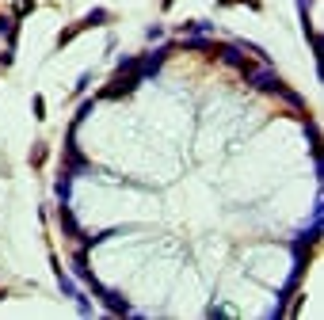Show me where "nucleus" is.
Segmentation results:
<instances>
[{"mask_svg": "<svg viewBox=\"0 0 324 320\" xmlns=\"http://www.w3.org/2000/svg\"><path fill=\"white\" fill-rule=\"evenodd\" d=\"M34 12V0H16L12 4V16H31Z\"/></svg>", "mask_w": 324, "mask_h": 320, "instance_id": "obj_1", "label": "nucleus"}, {"mask_svg": "<svg viewBox=\"0 0 324 320\" xmlns=\"http://www.w3.org/2000/svg\"><path fill=\"white\" fill-rule=\"evenodd\" d=\"M42 160H46V145L38 141V145L31 149V168H42Z\"/></svg>", "mask_w": 324, "mask_h": 320, "instance_id": "obj_2", "label": "nucleus"}, {"mask_svg": "<svg viewBox=\"0 0 324 320\" xmlns=\"http://www.w3.org/2000/svg\"><path fill=\"white\" fill-rule=\"evenodd\" d=\"M42 114H46V99H42V95H34V118H42Z\"/></svg>", "mask_w": 324, "mask_h": 320, "instance_id": "obj_3", "label": "nucleus"}, {"mask_svg": "<svg viewBox=\"0 0 324 320\" xmlns=\"http://www.w3.org/2000/svg\"><path fill=\"white\" fill-rule=\"evenodd\" d=\"M12 61H16V53H12V50H4V53H0V69H8Z\"/></svg>", "mask_w": 324, "mask_h": 320, "instance_id": "obj_4", "label": "nucleus"}, {"mask_svg": "<svg viewBox=\"0 0 324 320\" xmlns=\"http://www.w3.org/2000/svg\"><path fill=\"white\" fill-rule=\"evenodd\" d=\"M172 4H176V0H160V8H164V12H168V8H172Z\"/></svg>", "mask_w": 324, "mask_h": 320, "instance_id": "obj_5", "label": "nucleus"}, {"mask_svg": "<svg viewBox=\"0 0 324 320\" xmlns=\"http://www.w3.org/2000/svg\"><path fill=\"white\" fill-rule=\"evenodd\" d=\"M0 297H4V290H0Z\"/></svg>", "mask_w": 324, "mask_h": 320, "instance_id": "obj_6", "label": "nucleus"}]
</instances>
